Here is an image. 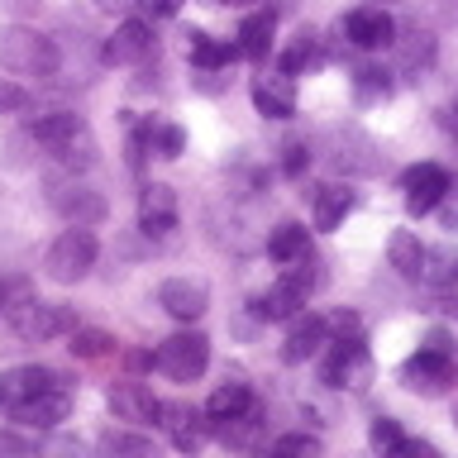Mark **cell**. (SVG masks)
<instances>
[{
	"mask_svg": "<svg viewBox=\"0 0 458 458\" xmlns=\"http://www.w3.org/2000/svg\"><path fill=\"white\" fill-rule=\"evenodd\" d=\"M67 411H72V386H53V392H38L34 401H24L14 411V420L34 429H53L57 420H67Z\"/></svg>",
	"mask_w": 458,
	"mask_h": 458,
	"instance_id": "19",
	"label": "cell"
},
{
	"mask_svg": "<svg viewBox=\"0 0 458 458\" xmlns=\"http://www.w3.org/2000/svg\"><path fill=\"white\" fill-rule=\"evenodd\" d=\"M5 320L24 344H43V339H57V335H72V329H77L67 306H57V301H34L29 292H20L14 306H5Z\"/></svg>",
	"mask_w": 458,
	"mask_h": 458,
	"instance_id": "3",
	"label": "cell"
},
{
	"mask_svg": "<svg viewBox=\"0 0 458 458\" xmlns=\"http://www.w3.org/2000/svg\"><path fill=\"white\" fill-rule=\"evenodd\" d=\"M153 48H157L153 29L143 24V20H129V24H120V29L106 38L100 63H110V67H139V63H148V57H153Z\"/></svg>",
	"mask_w": 458,
	"mask_h": 458,
	"instance_id": "10",
	"label": "cell"
},
{
	"mask_svg": "<svg viewBox=\"0 0 458 458\" xmlns=\"http://www.w3.org/2000/svg\"><path fill=\"white\" fill-rule=\"evenodd\" d=\"M320 377H325L329 386L368 392V382H372V358H368V349H363V339H329V353H325Z\"/></svg>",
	"mask_w": 458,
	"mask_h": 458,
	"instance_id": "6",
	"label": "cell"
},
{
	"mask_svg": "<svg viewBox=\"0 0 458 458\" xmlns=\"http://www.w3.org/2000/svg\"><path fill=\"white\" fill-rule=\"evenodd\" d=\"M401 458H439L435 444H425V439H406L401 444Z\"/></svg>",
	"mask_w": 458,
	"mask_h": 458,
	"instance_id": "43",
	"label": "cell"
},
{
	"mask_svg": "<svg viewBox=\"0 0 458 458\" xmlns=\"http://www.w3.org/2000/svg\"><path fill=\"white\" fill-rule=\"evenodd\" d=\"M43 458H86V449H81V439L53 435L48 444H43Z\"/></svg>",
	"mask_w": 458,
	"mask_h": 458,
	"instance_id": "40",
	"label": "cell"
},
{
	"mask_svg": "<svg viewBox=\"0 0 458 458\" xmlns=\"http://www.w3.org/2000/svg\"><path fill=\"white\" fill-rule=\"evenodd\" d=\"M53 386H67V377L53 372V368H10V372H0V415H14L24 401H34L38 392H53Z\"/></svg>",
	"mask_w": 458,
	"mask_h": 458,
	"instance_id": "8",
	"label": "cell"
},
{
	"mask_svg": "<svg viewBox=\"0 0 458 458\" xmlns=\"http://www.w3.org/2000/svg\"><path fill=\"white\" fill-rule=\"evenodd\" d=\"M449 172H444L439 163H415L406 167V177H401V191H406V210L411 215H429V210H439V200L444 191H449Z\"/></svg>",
	"mask_w": 458,
	"mask_h": 458,
	"instance_id": "9",
	"label": "cell"
},
{
	"mask_svg": "<svg viewBox=\"0 0 458 458\" xmlns=\"http://www.w3.org/2000/svg\"><path fill=\"white\" fill-rule=\"evenodd\" d=\"M77 358H106V353H114V339L106 335V329H72V344H67Z\"/></svg>",
	"mask_w": 458,
	"mask_h": 458,
	"instance_id": "36",
	"label": "cell"
},
{
	"mask_svg": "<svg viewBox=\"0 0 458 458\" xmlns=\"http://www.w3.org/2000/svg\"><path fill=\"white\" fill-rule=\"evenodd\" d=\"M263 429H267L263 406L253 401L243 415H234V420H220V439H225V449H234V454H258L263 449Z\"/></svg>",
	"mask_w": 458,
	"mask_h": 458,
	"instance_id": "20",
	"label": "cell"
},
{
	"mask_svg": "<svg viewBox=\"0 0 458 458\" xmlns=\"http://www.w3.org/2000/svg\"><path fill=\"white\" fill-rule=\"evenodd\" d=\"M100 458H157V444L139 429H106L100 435Z\"/></svg>",
	"mask_w": 458,
	"mask_h": 458,
	"instance_id": "24",
	"label": "cell"
},
{
	"mask_svg": "<svg viewBox=\"0 0 458 458\" xmlns=\"http://www.w3.org/2000/svg\"><path fill=\"white\" fill-rule=\"evenodd\" d=\"M48 206L57 210V215H63V220L67 225H81V229H91V225H100V220H106V196H100V191H91V186H81L77 177H53L48 182Z\"/></svg>",
	"mask_w": 458,
	"mask_h": 458,
	"instance_id": "7",
	"label": "cell"
},
{
	"mask_svg": "<svg viewBox=\"0 0 458 458\" xmlns=\"http://www.w3.org/2000/svg\"><path fill=\"white\" fill-rule=\"evenodd\" d=\"M120 5H129V0H96V10H120Z\"/></svg>",
	"mask_w": 458,
	"mask_h": 458,
	"instance_id": "48",
	"label": "cell"
},
{
	"mask_svg": "<svg viewBox=\"0 0 458 458\" xmlns=\"http://www.w3.org/2000/svg\"><path fill=\"white\" fill-rule=\"evenodd\" d=\"M182 148H186V134L177 124H153V153L157 157H182Z\"/></svg>",
	"mask_w": 458,
	"mask_h": 458,
	"instance_id": "38",
	"label": "cell"
},
{
	"mask_svg": "<svg viewBox=\"0 0 458 458\" xmlns=\"http://www.w3.org/2000/svg\"><path fill=\"white\" fill-rule=\"evenodd\" d=\"M439 206H444V225H449V229H458V186H449V191H444V200H439Z\"/></svg>",
	"mask_w": 458,
	"mask_h": 458,
	"instance_id": "44",
	"label": "cell"
},
{
	"mask_svg": "<svg viewBox=\"0 0 458 458\" xmlns=\"http://www.w3.org/2000/svg\"><path fill=\"white\" fill-rule=\"evenodd\" d=\"M96 139H91V129H86V134H77V139H72L67 143V148H57L53 157H57V163H63L67 172H86V167H91L96 163Z\"/></svg>",
	"mask_w": 458,
	"mask_h": 458,
	"instance_id": "34",
	"label": "cell"
},
{
	"mask_svg": "<svg viewBox=\"0 0 458 458\" xmlns=\"http://www.w3.org/2000/svg\"><path fill=\"white\" fill-rule=\"evenodd\" d=\"M157 368L167 372L172 382H196L200 372L210 363V339L200 335V329H182V335H172L157 344Z\"/></svg>",
	"mask_w": 458,
	"mask_h": 458,
	"instance_id": "5",
	"label": "cell"
},
{
	"mask_svg": "<svg viewBox=\"0 0 458 458\" xmlns=\"http://www.w3.org/2000/svg\"><path fill=\"white\" fill-rule=\"evenodd\" d=\"M392 43L401 48V67L406 72H420V67L435 63V38H429L425 29H411L406 38H392Z\"/></svg>",
	"mask_w": 458,
	"mask_h": 458,
	"instance_id": "30",
	"label": "cell"
},
{
	"mask_svg": "<svg viewBox=\"0 0 458 458\" xmlns=\"http://www.w3.org/2000/svg\"><path fill=\"white\" fill-rule=\"evenodd\" d=\"M344 34H349L353 48H386V43L396 38V24L382 5H358V10H349V20H344Z\"/></svg>",
	"mask_w": 458,
	"mask_h": 458,
	"instance_id": "15",
	"label": "cell"
},
{
	"mask_svg": "<svg viewBox=\"0 0 458 458\" xmlns=\"http://www.w3.org/2000/svg\"><path fill=\"white\" fill-rule=\"evenodd\" d=\"M77 134H86V120L81 114H72V110H53V114H38V124H34V139L43 143L48 153L57 148H67Z\"/></svg>",
	"mask_w": 458,
	"mask_h": 458,
	"instance_id": "21",
	"label": "cell"
},
{
	"mask_svg": "<svg viewBox=\"0 0 458 458\" xmlns=\"http://www.w3.org/2000/svg\"><path fill=\"white\" fill-rule=\"evenodd\" d=\"M310 253V239H306V225H277L267 234V258L272 263H301V258Z\"/></svg>",
	"mask_w": 458,
	"mask_h": 458,
	"instance_id": "25",
	"label": "cell"
},
{
	"mask_svg": "<svg viewBox=\"0 0 458 458\" xmlns=\"http://www.w3.org/2000/svg\"><path fill=\"white\" fill-rule=\"evenodd\" d=\"M386 258H392V267L401 272V277L420 282V263H425V249H420V239H415L411 229H396V234H392V243H386Z\"/></svg>",
	"mask_w": 458,
	"mask_h": 458,
	"instance_id": "27",
	"label": "cell"
},
{
	"mask_svg": "<svg viewBox=\"0 0 458 458\" xmlns=\"http://www.w3.org/2000/svg\"><path fill=\"white\" fill-rule=\"evenodd\" d=\"M249 406H253L249 382H225V386H215V396L206 401V415L210 420H234V415H243Z\"/></svg>",
	"mask_w": 458,
	"mask_h": 458,
	"instance_id": "28",
	"label": "cell"
},
{
	"mask_svg": "<svg viewBox=\"0 0 458 458\" xmlns=\"http://www.w3.org/2000/svg\"><path fill=\"white\" fill-rule=\"evenodd\" d=\"M124 363L134 368V372H143V368H153L157 358H153V353H143V349H129V353H124Z\"/></svg>",
	"mask_w": 458,
	"mask_h": 458,
	"instance_id": "45",
	"label": "cell"
},
{
	"mask_svg": "<svg viewBox=\"0 0 458 458\" xmlns=\"http://www.w3.org/2000/svg\"><path fill=\"white\" fill-rule=\"evenodd\" d=\"M220 5H253V0H220Z\"/></svg>",
	"mask_w": 458,
	"mask_h": 458,
	"instance_id": "49",
	"label": "cell"
},
{
	"mask_svg": "<svg viewBox=\"0 0 458 458\" xmlns=\"http://www.w3.org/2000/svg\"><path fill=\"white\" fill-rule=\"evenodd\" d=\"M110 411L129 425H157L163 415V401H157L143 382H114L110 386Z\"/></svg>",
	"mask_w": 458,
	"mask_h": 458,
	"instance_id": "16",
	"label": "cell"
},
{
	"mask_svg": "<svg viewBox=\"0 0 458 458\" xmlns=\"http://www.w3.org/2000/svg\"><path fill=\"white\" fill-rule=\"evenodd\" d=\"M253 106L258 114H267V120H292L296 114V81L292 72H263V77H253Z\"/></svg>",
	"mask_w": 458,
	"mask_h": 458,
	"instance_id": "14",
	"label": "cell"
},
{
	"mask_svg": "<svg viewBox=\"0 0 458 458\" xmlns=\"http://www.w3.org/2000/svg\"><path fill=\"white\" fill-rule=\"evenodd\" d=\"M157 425L167 429L172 444H177L182 454H196L200 444L210 439V415L196 411V406H186V401H167L163 415H157Z\"/></svg>",
	"mask_w": 458,
	"mask_h": 458,
	"instance_id": "12",
	"label": "cell"
},
{
	"mask_svg": "<svg viewBox=\"0 0 458 458\" xmlns=\"http://www.w3.org/2000/svg\"><path fill=\"white\" fill-rule=\"evenodd\" d=\"M0 67L10 77H57V43L29 24L0 29Z\"/></svg>",
	"mask_w": 458,
	"mask_h": 458,
	"instance_id": "1",
	"label": "cell"
},
{
	"mask_svg": "<svg viewBox=\"0 0 458 458\" xmlns=\"http://www.w3.org/2000/svg\"><path fill=\"white\" fill-rule=\"evenodd\" d=\"M368 444L377 458H401V444H406V435H401V425L392 420V415H377L368 429Z\"/></svg>",
	"mask_w": 458,
	"mask_h": 458,
	"instance_id": "32",
	"label": "cell"
},
{
	"mask_svg": "<svg viewBox=\"0 0 458 458\" xmlns=\"http://www.w3.org/2000/svg\"><path fill=\"white\" fill-rule=\"evenodd\" d=\"M139 10L143 14H172V10H177V0H139Z\"/></svg>",
	"mask_w": 458,
	"mask_h": 458,
	"instance_id": "46",
	"label": "cell"
},
{
	"mask_svg": "<svg viewBox=\"0 0 458 458\" xmlns=\"http://www.w3.org/2000/svg\"><path fill=\"white\" fill-rule=\"evenodd\" d=\"M401 382H406L415 396H439V392H449V382H454V358H449V353H435V349H420L415 358H406Z\"/></svg>",
	"mask_w": 458,
	"mask_h": 458,
	"instance_id": "11",
	"label": "cell"
},
{
	"mask_svg": "<svg viewBox=\"0 0 458 458\" xmlns=\"http://www.w3.org/2000/svg\"><path fill=\"white\" fill-rule=\"evenodd\" d=\"M353 96H358V106H377V100L392 96V81H386V72L363 67V72L353 77Z\"/></svg>",
	"mask_w": 458,
	"mask_h": 458,
	"instance_id": "35",
	"label": "cell"
},
{
	"mask_svg": "<svg viewBox=\"0 0 458 458\" xmlns=\"http://www.w3.org/2000/svg\"><path fill=\"white\" fill-rule=\"evenodd\" d=\"M344 143H349V153H335V167H344V172H377L382 167V157L372 153V143L363 139V134H344Z\"/></svg>",
	"mask_w": 458,
	"mask_h": 458,
	"instance_id": "31",
	"label": "cell"
},
{
	"mask_svg": "<svg viewBox=\"0 0 458 458\" xmlns=\"http://www.w3.org/2000/svg\"><path fill=\"white\" fill-rule=\"evenodd\" d=\"M454 258L449 253H429L425 249V263H420V282H429V286H444V282H454Z\"/></svg>",
	"mask_w": 458,
	"mask_h": 458,
	"instance_id": "37",
	"label": "cell"
},
{
	"mask_svg": "<svg viewBox=\"0 0 458 458\" xmlns=\"http://www.w3.org/2000/svg\"><path fill=\"white\" fill-rule=\"evenodd\" d=\"M157 306H163L172 320H182V325H191L206 315L210 306V292H206V282H191V277H167L163 286H157Z\"/></svg>",
	"mask_w": 458,
	"mask_h": 458,
	"instance_id": "13",
	"label": "cell"
},
{
	"mask_svg": "<svg viewBox=\"0 0 458 458\" xmlns=\"http://www.w3.org/2000/svg\"><path fill=\"white\" fill-rule=\"evenodd\" d=\"M139 229L143 234H167L177 229V191L163 182H148L139 196Z\"/></svg>",
	"mask_w": 458,
	"mask_h": 458,
	"instance_id": "17",
	"label": "cell"
},
{
	"mask_svg": "<svg viewBox=\"0 0 458 458\" xmlns=\"http://www.w3.org/2000/svg\"><path fill=\"white\" fill-rule=\"evenodd\" d=\"M306 163H310V148H306V143H286V157H282V172H286V177H301V172H306Z\"/></svg>",
	"mask_w": 458,
	"mask_h": 458,
	"instance_id": "42",
	"label": "cell"
},
{
	"mask_svg": "<svg viewBox=\"0 0 458 458\" xmlns=\"http://www.w3.org/2000/svg\"><path fill=\"white\" fill-rule=\"evenodd\" d=\"M272 34H277V14L272 10H258V14H249V20L239 24V57H267V48H272Z\"/></svg>",
	"mask_w": 458,
	"mask_h": 458,
	"instance_id": "23",
	"label": "cell"
},
{
	"mask_svg": "<svg viewBox=\"0 0 458 458\" xmlns=\"http://www.w3.org/2000/svg\"><path fill=\"white\" fill-rule=\"evenodd\" d=\"M325 329H329V339H363V320L353 310H335L325 320Z\"/></svg>",
	"mask_w": 458,
	"mask_h": 458,
	"instance_id": "39",
	"label": "cell"
},
{
	"mask_svg": "<svg viewBox=\"0 0 458 458\" xmlns=\"http://www.w3.org/2000/svg\"><path fill=\"white\" fill-rule=\"evenodd\" d=\"M325 63V48H320V34H315V29H301V34L286 43L282 48V72H306V67H320Z\"/></svg>",
	"mask_w": 458,
	"mask_h": 458,
	"instance_id": "26",
	"label": "cell"
},
{
	"mask_svg": "<svg viewBox=\"0 0 458 458\" xmlns=\"http://www.w3.org/2000/svg\"><path fill=\"white\" fill-rule=\"evenodd\" d=\"M91 267H96V234H91V229H81V225L63 229V234L53 239L48 258H43V272H48L53 282H63V286L81 282Z\"/></svg>",
	"mask_w": 458,
	"mask_h": 458,
	"instance_id": "4",
	"label": "cell"
},
{
	"mask_svg": "<svg viewBox=\"0 0 458 458\" xmlns=\"http://www.w3.org/2000/svg\"><path fill=\"white\" fill-rule=\"evenodd\" d=\"M353 206H358V196L349 186H320L315 191V229H339L353 215Z\"/></svg>",
	"mask_w": 458,
	"mask_h": 458,
	"instance_id": "22",
	"label": "cell"
},
{
	"mask_svg": "<svg viewBox=\"0 0 458 458\" xmlns=\"http://www.w3.org/2000/svg\"><path fill=\"white\" fill-rule=\"evenodd\" d=\"M425 349H435V353H449V335H444V329H435V335L425 339Z\"/></svg>",
	"mask_w": 458,
	"mask_h": 458,
	"instance_id": "47",
	"label": "cell"
},
{
	"mask_svg": "<svg viewBox=\"0 0 458 458\" xmlns=\"http://www.w3.org/2000/svg\"><path fill=\"white\" fill-rule=\"evenodd\" d=\"M329 344L325 315H292V335L282 344V363H306Z\"/></svg>",
	"mask_w": 458,
	"mask_h": 458,
	"instance_id": "18",
	"label": "cell"
},
{
	"mask_svg": "<svg viewBox=\"0 0 458 458\" xmlns=\"http://www.w3.org/2000/svg\"><path fill=\"white\" fill-rule=\"evenodd\" d=\"M29 106V91L24 86H14V81H5L0 77V114H10V110H24Z\"/></svg>",
	"mask_w": 458,
	"mask_h": 458,
	"instance_id": "41",
	"label": "cell"
},
{
	"mask_svg": "<svg viewBox=\"0 0 458 458\" xmlns=\"http://www.w3.org/2000/svg\"><path fill=\"white\" fill-rule=\"evenodd\" d=\"M315 286H320V267H315V258L306 253L301 263H286L282 277L253 301V315H258V320H292V315L310 301Z\"/></svg>",
	"mask_w": 458,
	"mask_h": 458,
	"instance_id": "2",
	"label": "cell"
},
{
	"mask_svg": "<svg viewBox=\"0 0 458 458\" xmlns=\"http://www.w3.org/2000/svg\"><path fill=\"white\" fill-rule=\"evenodd\" d=\"M267 458H325V444L306 435V429H296V435H282L272 439V454Z\"/></svg>",
	"mask_w": 458,
	"mask_h": 458,
	"instance_id": "33",
	"label": "cell"
},
{
	"mask_svg": "<svg viewBox=\"0 0 458 458\" xmlns=\"http://www.w3.org/2000/svg\"><path fill=\"white\" fill-rule=\"evenodd\" d=\"M186 48H191V63L200 72H220V67H229L239 57L234 43H215L210 34H200V29H191V43H186Z\"/></svg>",
	"mask_w": 458,
	"mask_h": 458,
	"instance_id": "29",
	"label": "cell"
},
{
	"mask_svg": "<svg viewBox=\"0 0 458 458\" xmlns=\"http://www.w3.org/2000/svg\"><path fill=\"white\" fill-rule=\"evenodd\" d=\"M368 5H386V0H368Z\"/></svg>",
	"mask_w": 458,
	"mask_h": 458,
	"instance_id": "50",
	"label": "cell"
},
{
	"mask_svg": "<svg viewBox=\"0 0 458 458\" xmlns=\"http://www.w3.org/2000/svg\"><path fill=\"white\" fill-rule=\"evenodd\" d=\"M0 310H5V301H0Z\"/></svg>",
	"mask_w": 458,
	"mask_h": 458,
	"instance_id": "51",
	"label": "cell"
}]
</instances>
